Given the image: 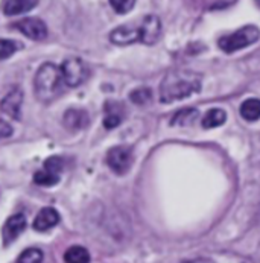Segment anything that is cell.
I'll use <instances>...</instances> for the list:
<instances>
[{
	"instance_id": "6da1fadb",
	"label": "cell",
	"mask_w": 260,
	"mask_h": 263,
	"mask_svg": "<svg viewBox=\"0 0 260 263\" xmlns=\"http://www.w3.org/2000/svg\"><path fill=\"white\" fill-rule=\"evenodd\" d=\"M202 85V76L192 70H172L164 76L160 84V101L163 104H172L175 101L186 99L193 93H199Z\"/></svg>"
},
{
	"instance_id": "7a4b0ae2",
	"label": "cell",
	"mask_w": 260,
	"mask_h": 263,
	"mask_svg": "<svg viewBox=\"0 0 260 263\" xmlns=\"http://www.w3.org/2000/svg\"><path fill=\"white\" fill-rule=\"evenodd\" d=\"M161 37V22L157 15H145L139 23H128L120 25L113 29L110 40L114 44H133V43H143V44H155Z\"/></svg>"
},
{
	"instance_id": "3957f363",
	"label": "cell",
	"mask_w": 260,
	"mask_h": 263,
	"mask_svg": "<svg viewBox=\"0 0 260 263\" xmlns=\"http://www.w3.org/2000/svg\"><path fill=\"white\" fill-rule=\"evenodd\" d=\"M64 82L61 69L52 63H44L34 78V91L38 101L43 104H49L55 101L61 93V84Z\"/></svg>"
},
{
	"instance_id": "277c9868",
	"label": "cell",
	"mask_w": 260,
	"mask_h": 263,
	"mask_svg": "<svg viewBox=\"0 0 260 263\" xmlns=\"http://www.w3.org/2000/svg\"><path fill=\"white\" fill-rule=\"evenodd\" d=\"M259 38V28L253 26V25H248V26H244V28L234 31L233 34L224 35L219 40V47L222 49L225 53H233V52H237L240 49H245V47L254 44Z\"/></svg>"
},
{
	"instance_id": "5b68a950",
	"label": "cell",
	"mask_w": 260,
	"mask_h": 263,
	"mask_svg": "<svg viewBox=\"0 0 260 263\" xmlns=\"http://www.w3.org/2000/svg\"><path fill=\"white\" fill-rule=\"evenodd\" d=\"M133 161H134V154L133 149L126 145L114 146L107 154V164L117 175H125L131 169Z\"/></svg>"
},
{
	"instance_id": "8992f818",
	"label": "cell",
	"mask_w": 260,
	"mask_h": 263,
	"mask_svg": "<svg viewBox=\"0 0 260 263\" xmlns=\"http://www.w3.org/2000/svg\"><path fill=\"white\" fill-rule=\"evenodd\" d=\"M60 69H61V75H63L66 85H69V87L81 85L88 76L87 64L81 58H75V57L64 60V63L61 64Z\"/></svg>"
},
{
	"instance_id": "52a82bcc",
	"label": "cell",
	"mask_w": 260,
	"mask_h": 263,
	"mask_svg": "<svg viewBox=\"0 0 260 263\" xmlns=\"http://www.w3.org/2000/svg\"><path fill=\"white\" fill-rule=\"evenodd\" d=\"M11 28L20 31L25 37L34 41H41L47 37V26L38 17H26L11 25Z\"/></svg>"
},
{
	"instance_id": "ba28073f",
	"label": "cell",
	"mask_w": 260,
	"mask_h": 263,
	"mask_svg": "<svg viewBox=\"0 0 260 263\" xmlns=\"http://www.w3.org/2000/svg\"><path fill=\"white\" fill-rule=\"evenodd\" d=\"M26 228V216L23 213H15L9 216L2 228V239L3 247H9Z\"/></svg>"
},
{
	"instance_id": "9c48e42d",
	"label": "cell",
	"mask_w": 260,
	"mask_h": 263,
	"mask_svg": "<svg viewBox=\"0 0 260 263\" xmlns=\"http://www.w3.org/2000/svg\"><path fill=\"white\" fill-rule=\"evenodd\" d=\"M22 104H23V90L14 88L0 101V110L5 114L11 116L14 120H20L22 119Z\"/></svg>"
},
{
	"instance_id": "30bf717a",
	"label": "cell",
	"mask_w": 260,
	"mask_h": 263,
	"mask_svg": "<svg viewBox=\"0 0 260 263\" xmlns=\"http://www.w3.org/2000/svg\"><path fill=\"white\" fill-rule=\"evenodd\" d=\"M104 126L107 129H113L119 126L125 119V107L120 102L116 101H107L104 105Z\"/></svg>"
},
{
	"instance_id": "8fae6325",
	"label": "cell",
	"mask_w": 260,
	"mask_h": 263,
	"mask_svg": "<svg viewBox=\"0 0 260 263\" xmlns=\"http://www.w3.org/2000/svg\"><path fill=\"white\" fill-rule=\"evenodd\" d=\"M60 213L53 209V207H44L38 212V215L34 219V230L37 231H47L55 226H58L60 222Z\"/></svg>"
},
{
	"instance_id": "7c38bea8",
	"label": "cell",
	"mask_w": 260,
	"mask_h": 263,
	"mask_svg": "<svg viewBox=\"0 0 260 263\" xmlns=\"http://www.w3.org/2000/svg\"><path fill=\"white\" fill-rule=\"evenodd\" d=\"M90 122L88 113L82 108H70L64 113L63 117V123L67 129L70 131H78V129H84Z\"/></svg>"
},
{
	"instance_id": "4fadbf2b",
	"label": "cell",
	"mask_w": 260,
	"mask_h": 263,
	"mask_svg": "<svg viewBox=\"0 0 260 263\" xmlns=\"http://www.w3.org/2000/svg\"><path fill=\"white\" fill-rule=\"evenodd\" d=\"M37 5L38 2L32 0H9L3 3V12L5 15H20L34 9Z\"/></svg>"
},
{
	"instance_id": "5bb4252c",
	"label": "cell",
	"mask_w": 260,
	"mask_h": 263,
	"mask_svg": "<svg viewBox=\"0 0 260 263\" xmlns=\"http://www.w3.org/2000/svg\"><path fill=\"white\" fill-rule=\"evenodd\" d=\"M225 120H227V114H225L224 110L212 108V110H209L207 113L204 114V117L201 120V125H202V128L210 129V128H218V126L224 125Z\"/></svg>"
},
{
	"instance_id": "9a60e30c",
	"label": "cell",
	"mask_w": 260,
	"mask_h": 263,
	"mask_svg": "<svg viewBox=\"0 0 260 263\" xmlns=\"http://www.w3.org/2000/svg\"><path fill=\"white\" fill-rule=\"evenodd\" d=\"M198 110L196 108H184V110H180L174 114V117L171 119V125L172 126H189V125H193L195 120L198 119Z\"/></svg>"
},
{
	"instance_id": "2e32d148",
	"label": "cell",
	"mask_w": 260,
	"mask_h": 263,
	"mask_svg": "<svg viewBox=\"0 0 260 263\" xmlns=\"http://www.w3.org/2000/svg\"><path fill=\"white\" fill-rule=\"evenodd\" d=\"M240 116L250 122H254V120H259L260 119V99L256 98H251V99H247L242 102L240 108Z\"/></svg>"
},
{
	"instance_id": "e0dca14e",
	"label": "cell",
	"mask_w": 260,
	"mask_h": 263,
	"mask_svg": "<svg viewBox=\"0 0 260 263\" xmlns=\"http://www.w3.org/2000/svg\"><path fill=\"white\" fill-rule=\"evenodd\" d=\"M66 263H90V253L81 245H73L64 253Z\"/></svg>"
},
{
	"instance_id": "ac0fdd59",
	"label": "cell",
	"mask_w": 260,
	"mask_h": 263,
	"mask_svg": "<svg viewBox=\"0 0 260 263\" xmlns=\"http://www.w3.org/2000/svg\"><path fill=\"white\" fill-rule=\"evenodd\" d=\"M23 44L15 41V40H8V38H0V61L8 60L12 57L17 50H22Z\"/></svg>"
},
{
	"instance_id": "d6986e66",
	"label": "cell",
	"mask_w": 260,
	"mask_h": 263,
	"mask_svg": "<svg viewBox=\"0 0 260 263\" xmlns=\"http://www.w3.org/2000/svg\"><path fill=\"white\" fill-rule=\"evenodd\" d=\"M34 183L38 186H43V187H52L60 183V175H53V174L41 169L34 174Z\"/></svg>"
},
{
	"instance_id": "ffe728a7",
	"label": "cell",
	"mask_w": 260,
	"mask_h": 263,
	"mask_svg": "<svg viewBox=\"0 0 260 263\" xmlns=\"http://www.w3.org/2000/svg\"><path fill=\"white\" fill-rule=\"evenodd\" d=\"M43 169L47 171V172H50V174H53V175H61V172H63V169H64V160H63L61 157H57V155L49 157V158L44 161Z\"/></svg>"
},
{
	"instance_id": "44dd1931",
	"label": "cell",
	"mask_w": 260,
	"mask_h": 263,
	"mask_svg": "<svg viewBox=\"0 0 260 263\" xmlns=\"http://www.w3.org/2000/svg\"><path fill=\"white\" fill-rule=\"evenodd\" d=\"M43 262V251L38 248H28L25 250L18 259L17 263H41Z\"/></svg>"
},
{
	"instance_id": "7402d4cb",
	"label": "cell",
	"mask_w": 260,
	"mask_h": 263,
	"mask_svg": "<svg viewBox=\"0 0 260 263\" xmlns=\"http://www.w3.org/2000/svg\"><path fill=\"white\" fill-rule=\"evenodd\" d=\"M129 99H131V102H134L137 105H146L152 99V91H151V88H137V90L131 91Z\"/></svg>"
},
{
	"instance_id": "603a6c76",
	"label": "cell",
	"mask_w": 260,
	"mask_h": 263,
	"mask_svg": "<svg viewBox=\"0 0 260 263\" xmlns=\"http://www.w3.org/2000/svg\"><path fill=\"white\" fill-rule=\"evenodd\" d=\"M110 5H112L113 9L117 14H128L134 8L136 2L134 0H126V2H123V0H112Z\"/></svg>"
},
{
	"instance_id": "cb8c5ba5",
	"label": "cell",
	"mask_w": 260,
	"mask_h": 263,
	"mask_svg": "<svg viewBox=\"0 0 260 263\" xmlns=\"http://www.w3.org/2000/svg\"><path fill=\"white\" fill-rule=\"evenodd\" d=\"M12 136V126L0 119V139H8Z\"/></svg>"
},
{
	"instance_id": "d4e9b609",
	"label": "cell",
	"mask_w": 260,
	"mask_h": 263,
	"mask_svg": "<svg viewBox=\"0 0 260 263\" xmlns=\"http://www.w3.org/2000/svg\"><path fill=\"white\" fill-rule=\"evenodd\" d=\"M183 263H215L213 260H210V259H192V260H186V262Z\"/></svg>"
}]
</instances>
